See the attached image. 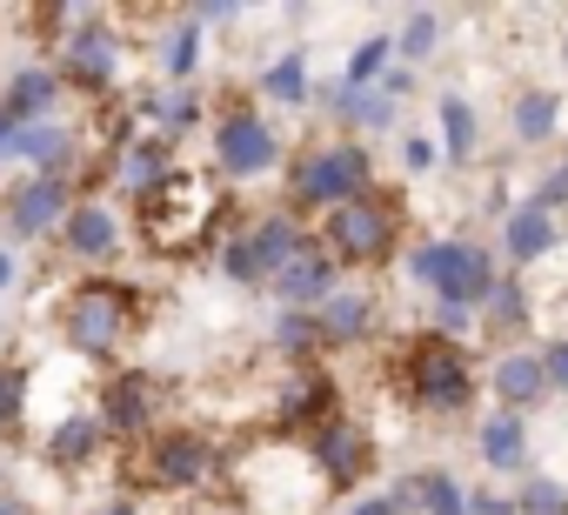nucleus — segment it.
Instances as JSON below:
<instances>
[{"instance_id":"2f4dec72","label":"nucleus","mask_w":568,"mask_h":515,"mask_svg":"<svg viewBox=\"0 0 568 515\" xmlns=\"http://www.w3.org/2000/svg\"><path fill=\"white\" fill-rule=\"evenodd\" d=\"M435 34H442V21H435V14H408L402 48H408V54H428V48H435Z\"/></svg>"},{"instance_id":"6e6552de","label":"nucleus","mask_w":568,"mask_h":515,"mask_svg":"<svg viewBox=\"0 0 568 515\" xmlns=\"http://www.w3.org/2000/svg\"><path fill=\"white\" fill-rule=\"evenodd\" d=\"M148 475H154L161 488H194V482L214 475V448H207L194 428H174V435H161V442L148 448Z\"/></svg>"},{"instance_id":"c9c22d12","label":"nucleus","mask_w":568,"mask_h":515,"mask_svg":"<svg viewBox=\"0 0 568 515\" xmlns=\"http://www.w3.org/2000/svg\"><path fill=\"white\" fill-rule=\"evenodd\" d=\"M402 161H408V174H422V168L435 161V148H428V141H408V148H402Z\"/></svg>"},{"instance_id":"aec40b11","label":"nucleus","mask_w":568,"mask_h":515,"mask_svg":"<svg viewBox=\"0 0 568 515\" xmlns=\"http://www.w3.org/2000/svg\"><path fill=\"white\" fill-rule=\"evenodd\" d=\"M68 248H74V254H88V262H101V254L114 248V214H108V208H94V201H88V208H74V214H68Z\"/></svg>"},{"instance_id":"72a5a7b5","label":"nucleus","mask_w":568,"mask_h":515,"mask_svg":"<svg viewBox=\"0 0 568 515\" xmlns=\"http://www.w3.org/2000/svg\"><path fill=\"white\" fill-rule=\"evenodd\" d=\"M541 368H548V382H555V388H568V342H555V349L541 355Z\"/></svg>"},{"instance_id":"473e14b6","label":"nucleus","mask_w":568,"mask_h":515,"mask_svg":"<svg viewBox=\"0 0 568 515\" xmlns=\"http://www.w3.org/2000/svg\"><path fill=\"white\" fill-rule=\"evenodd\" d=\"M308 342H322V322L302 309V315H288L281 322V349H308Z\"/></svg>"},{"instance_id":"f03ea898","label":"nucleus","mask_w":568,"mask_h":515,"mask_svg":"<svg viewBox=\"0 0 568 515\" xmlns=\"http://www.w3.org/2000/svg\"><path fill=\"white\" fill-rule=\"evenodd\" d=\"M134 315H141V295L128 282H81L61 309V329H68L74 355H114L128 342Z\"/></svg>"},{"instance_id":"c85d7f7f","label":"nucleus","mask_w":568,"mask_h":515,"mask_svg":"<svg viewBox=\"0 0 568 515\" xmlns=\"http://www.w3.org/2000/svg\"><path fill=\"white\" fill-rule=\"evenodd\" d=\"M488 309H495L488 322H501V329H521V322H528V295H521V289H508V282H495Z\"/></svg>"},{"instance_id":"9b49d317","label":"nucleus","mask_w":568,"mask_h":515,"mask_svg":"<svg viewBox=\"0 0 568 515\" xmlns=\"http://www.w3.org/2000/svg\"><path fill=\"white\" fill-rule=\"evenodd\" d=\"M214 154H221L227 174H261V168H274V134L254 114H227L221 134H214Z\"/></svg>"},{"instance_id":"423d86ee","label":"nucleus","mask_w":568,"mask_h":515,"mask_svg":"<svg viewBox=\"0 0 568 515\" xmlns=\"http://www.w3.org/2000/svg\"><path fill=\"white\" fill-rule=\"evenodd\" d=\"M362 181H368L362 148H315V154H302L288 194H295V208H342V201L362 194Z\"/></svg>"},{"instance_id":"c03bdc74","label":"nucleus","mask_w":568,"mask_h":515,"mask_svg":"<svg viewBox=\"0 0 568 515\" xmlns=\"http://www.w3.org/2000/svg\"><path fill=\"white\" fill-rule=\"evenodd\" d=\"M561 181H568V168H561Z\"/></svg>"},{"instance_id":"f8f14e48","label":"nucleus","mask_w":568,"mask_h":515,"mask_svg":"<svg viewBox=\"0 0 568 515\" xmlns=\"http://www.w3.org/2000/svg\"><path fill=\"white\" fill-rule=\"evenodd\" d=\"M114 61H121L114 34H108L101 21H81V34L68 41V74H74L81 88H108V81H114Z\"/></svg>"},{"instance_id":"e433bc0d","label":"nucleus","mask_w":568,"mask_h":515,"mask_svg":"<svg viewBox=\"0 0 568 515\" xmlns=\"http://www.w3.org/2000/svg\"><path fill=\"white\" fill-rule=\"evenodd\" d=\"M161 114H168V128H187L194 121V101H161Z\"/></svg>"},{"instance_id":"f257e3e1","label":"nucleus","mask_w":568,"mask_h":515,"mask_svg":"<svg viewBox=\"0 0 568 515\" xmlns=\"http://www.w3.org/2000/svg\"><path fill=\"white\" fill-rule=\"evenodd\" d=\"M214 214H221L214 181H207V174L174 168L161 188H148V194H141V241H148L154 254H187V248L214 228Z\"/></svg>"},{"instance_id":"c756f323","label":"nucleus","mask_w":568,"mask_h":515,"mask_svg":"<svg viewBox=\"0 0 568 515\" xmlns=\"http://www.w3.org/2000/svg\"><path fill=\"white\" fill-rule=\"evenodd\" d=\"M521 515H568V495H561L555 482H541V475H535V482L521 488Z\"/></svg>"},{"instance_id":"a19ab883","label":"nucleus","mask_w":568,"mask_h":515,"mask_svg":"<svg viewBox=\"0 0 568 515\" xmlns=\"http://www.w3.org/2000/svg\"><path fill=\"white\" fill-rule=\"evenodd\" d=\"M0 515H34V508L28 502H0Z\"/></svg>"},{"instance_id":"6ab92c4d","label":"nucleus","mask_w":568,"mask_h":515,"mask_svg":"<svg viewBox=\"0 0 568 515\" xmlns=\"http://www.w3.org/2000/svg\"><path fill=\"white\" fill-rule=\"evenodd\" d=\"M555 248V221H548V208H515V221H508V254L515 262H541V254Z\"/></svg>"},{"instance_id":"7c9ffc66","label":"nucleus","mask_w":568,"mask_h":515,"mask_svg":"<svg viewBox=\"0 0 568 515\" xmlns=\"http://www.w3.org/2000/svg\"><path fill=\"white\" fill-rule=\"evenodd\" d=\"M194 61H201V34H194V21L168 41V74H194Z\"/></svg>"},{"instance_id":"58836bf2","label":"nucleus","mask_w":568,"mask_h":515,"mask_svg":"<svg viewBox=\"0 0 568 515\" xmlns=\"http://www.w3.org/2000/svg\"><path fill=\"white\" fill-rule=\"evenodd\" d=\"M8 408H14V382L0 375V422H8Z\"/></svg>"},{"instance_id":"5701e85b","label":"nucleus","mask_w":568,"mask_h":515,"mask_svg":"<svg viewBox=\"0 0 568 515\" xmlns=\"http://www.w3.org/2000/svg\"><path fill=\"white\" fill-rule=\"evenodd\" d=\"M415 502H422L428 515H468V495H462L455 475H442V468H422V475H415Z\"/></svg>"},{"instance_id":"0eeeda50","label":"nucleus","mask_w":568,"mask_h":515,"mask_svg":"<svg viewBox=\"0 0 568 515\" xmlns=\"http://www.w3.org/2000/svg\"><path fill=\"white\" fill-rule=\"evenodd\" d=\"M408 395L422 408H462L468 402V362L448 335H422L408 349Z\"/></svg>"},{"instance_id":"393cba45","label":"nucleus","mask_w":568,"mask_h":515,"mask_svg":"<svg viewBox=\"0 0 568 515\" xmlns=\"http://www.w3.org/2000/svg\"><path fill=\"white\" fill-rule=\"evenodd\" d=\"M442 134H448V148H455V161H462V154L475 148V108H468L462 94H448V101H442Z\"/></svg>"},{"instance_id":"7ed1b4c3","label":"nucleus","mask_w":568,"mask_h":515,"mask_svg":"<svg viewBox=\"0 0 568 515\" xmlns=\"http://www.w3.org/2000/svg\"><path fill=\"white\" fill-rule=\"evenodd\" d=\"M408 269H415L422 282H435V289H442V309H455V315L495 295V269H488V254H481V248H468V241H428Z\"/></svg>"},{"instance_id":"cd10ccee","label":"nucleus","mask_w":568,"mask_h":515,"mask_svg":"<svg viewBox=\"0 0 568 515\" xmlns=\"http://www.w3.org/2000/svg\"><path fill=\"white\" fill-rule=\"evenodd\" d=\"M335 108H342L348 121H368V128H382V121L395 114V108H388V94H348V88L335 94Z\"/></svg>"},{"instance_id":"f704fd0d","label":"nucleus","mask_w":568,"mask_h":515,"mask_svg":"<svg viewBox=\"0 0 568 515\" xmlns=\"http://www.w3.org/2000/svg\"><path fill=\"white\" fill-rule=\"evenodd\" d=\"M348 515H402V502H395V495H368V502H355Z\"/></svg>"},{"instance_id":"79ce46f5","label":"nucleus","mask_w":568,"mask_h":515,"mask_svg":"<svg viewBox=\"0 0 568 515\" xmlns=\"http://www.w3.org/2000/svg\"><path fill=\"white\" fill-rule=\"evenodd\" d=\"M14 282V262H8V254H0V289H8Z\"/></svg>"},{"instance_id":"4be33fe9","label":"nucleus","mask_w":568,"mask_h":515,"mask_svg":"<svg viewBox=\"0 0 568 515\" xmlns=\"http://www.w3.org/2000/svg\"><path fill=\"white\" fill-rule=\"evenodd\" d=\"M521 448H528V435H521V422H515V415L481 422V455H488V468H515V462H521Z\"/></svg>"},{"instance_id":"2eb2a0df","label":"nucleus","mask_w":568,"mask_h":515,"mask_svg":"<svg viewBox=\"0 0 568 515\" xmlns=\"http://www.w3.org/2000/svg\"><path fill=\"white\" fill-rule=\"evenodd\" d=\"M148 415H154V388H148V375H121V382H108V395H101V428H148Z\"/></svg>"},{"instance_id":"9d476101","label":"nucleus","mask_w":568,"mask_h":515,"mask_svg":"<svg viewBox=\"0 0 568 515\" xmlns=\"http://www.w3.org/2000/svg\"><path fill=\"white\" fill-rule=\"evenodd\" d=\"M68 214H74V208H68V181H61V174H34V181H21L14 201H8L14 234H48V228H61Z\"/></svg>"},{"instance_id":"a211bd4d","label":"nucleus","mask_w":568,"mask_h":515,"mask_svg":"<svg viewBox=\"0 0 568 515\" xmlns=\"http://www.w3.org/2000/svg\"><path fill=\"white\" fill-rule=\"evenodd\" d=\"M541 388H548V368H541V355H501V362H495V395H501L508 408L535 402Z\"/></svg>"},{"instance_id":"b1692460","label":"nucleus","mask_w":568,"mask_h":515,"mask_svg":"<svg viewBox=\"0 0 568 515\" xmlns=\"http://www.w3.org/2000/svg\"><path fill=\"white\" fill-rule=\"evenodd\" d=\"M515 134L521 141H548L555 134V94H521L515 101Z\"/></svg>"},{"instance_id":"4468645a","label":"nucleus","mask_w":568,"mask_h":515,"mask_svg":"<svg viewBox=\"0 0 568 515\" xmlns=\"http://www.w3.org/2000/svg\"><path fill=\"white\" fill-rule=\"evenodd\" d=\"M8 154H14V161H28V168H41V174H61V168H68V154H74V134H68V128H54V121H34V128H14Z\"/></svg>"},{"instance_id":"1a4fd4ad","label":"nucleus","mask_w":568,"mask_h":515,"mask_svg":"<svg viewBox=\"0 0 568 515\" xmlns=\"http://www.w3.org/2000/svg\"><path fill=\"white\" fill-rule=\"evenodd\" d=\"M315 462H322V475H328V482H355V475H368L375 448H368L362 422H348V415H328V422L315 428Z\"/></svg>"},{"instance_id":"a878e982","label":"nucleus","mask_w":568,"mask_h":515,"mask_svg":"<svg viewBox=\"0 0 568 515\" xmlns=\"http://www.w3.org/2000/svg\"><path fill=\"white\" fill-rule=\"evenodd\" d=\"M267 94L302 108V94H308V68H302V54H288V61H274V68H267Z\"/></svg>"},{"instance_id":"412c9836","label":"nucleus","mask_w":568,"mask_h":515,"mask_svg":"<svg viewBox=\"0 0 568 515\" xmlns=\"http://www.w3.org/2000/svg\"><path fill=\"white\" fill-rule=\"evenodd\" d=\"M315 322H322V335H328V342H355V335H368L375 309H368V295H328Z\"/></svg>"},{"instance_id":"bb28decb","label":"nucleus","mask_w":568,"mask_h":515,"mask_svg":"<svg viewBox=\"0 0 568 515\" xmlns=\"http://www.w3.org/2000/svg\"><path fill=\"white\" fill-rule=\"evenodd\" d=\"M382 61H388V41H362V48L348 54V81H342V88H348V94H362V81H368V74H382Z\"/></svg>"},{"instance_id":"4c0bfd02","label":"nucleus","mask_w":568,"mask_h":515,"mask_svg":"<svg viewBox=\"0 0 568 515\" xmlns=\"http://www.w3.org/2000/svg\"><path fill=\"white\" fill-rule=\"evenodd\" d=\"M475 515H508V502H495V495H481V502H468Z\"/></svg>"},{"instance_id":"ea45409f","label":"nucleus","mask_w":568,"mask_h":515,"mask_svg":"<svg viewBox=\"0 0 568 515\" xmlns=\"http://www.w3.org/2000/svg\"><path fill=\"white\" fill-rule=\"evenodd\" d=\"M8 141H14V121H8V108H0V154H8Z\"/></svg>"},{"instance_id":"f3484780","label":"nucleus","mask_w":568,"mask_h":515,"mask_svg":"<svg viewBox=\"0 0 568 515\" xmlns=\"http://www.w3.org/2000/svg\"><path fill=\"white\" fill-rule=\"evenodd\" d=\"M94 448H101V415H61L54 435H48V462H54V468H74V462H88Z\"/></svg>"},{"instance_id":"ddd939ff","label":"nucleus","mask_w":568,"mask_h":515,"mask_svg":"<svg viewBox=\"0 0 568 515\" xmlns=\"http://www.w3.org/2000/svg\"><path fill=\"white\" fill-rule=\"evenodd\" d=\"M274 289L288 295V302H302V309H308V302H328V295H335V254H328V248H302L295 262L274 275Z\"/></svg>"},{"instance_id":"dca6fc26","label":"nucleus","mask_w":568,"mask_h":515,"mask_svg":"<svg viewBox=\"0 0 568 515\" xmlns=\"http://www.w3.org/2000/svg\"><path fill=\"white\" fill-rule=\"evenodd\" d=\"M54 88H61V81H54L48 68H21L0 108H8V121H14V128H34V121H48V108H54Z\"/></svg>"},{"instance_id":"37998d69","label":"nucleus","mask_w":568,"mask_h":515,"mask_svg":"<svg viewBox=\"0 0 568 515\" xmlns=\"http://www.w3.org/2000/svg\"><path fill=\"white\" fill-rule=\"evenodd\" d=\"M108 515H134V508H108Z\"/></svg>"},{"instance_id":"20e7f679","label":"nucleus","mask_w":568,"mask_h":515,"mask_svg":"<svg viewBox=\"0 0 568 515\" xmlns=\"http://www.w3.org/2000/svg\"><path fill=\"white\" fill-rule=\"evenodd\" d=\"M302 248H308V234H302L295 214H267V221H254L247 234L227 241V275L234 282H274Z\"/></svg>"},{"instance_id":"39448f33","label":"nucleus","mask_w":568,"mask_h":515,"mask_svg":"<svg viewBox=\"0 0 568 515\" xmlns=\"http://www.w3.org/2000/svg\"><path fill=\"white\" fill-rule=\"evenodd\" d=\"M395 248V208L382 194H355L328 208V254L335 262H382Z\"/></svg>"}]
</instances>
